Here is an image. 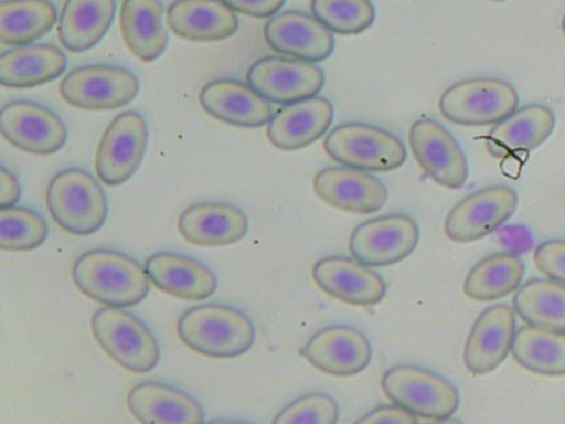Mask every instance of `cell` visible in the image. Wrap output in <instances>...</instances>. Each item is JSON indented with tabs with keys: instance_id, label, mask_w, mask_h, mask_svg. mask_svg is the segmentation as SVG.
<instances>
[{
	"instance_id": "obj_1",
	"label": "cell",
	"mask_w": 565,
	"mask_h": 424,
	"mask_svg": "<svg viewBox=\"0 0 565 424\" xmlns=\"http://www.w3.org/2000/svg\"><path fill=\"white\" fill-rule=\"evenodd\" d=\"M75 285L105 307H134L150 294L147 268L124 252L95 248L85 252L72 268Z\"/></svg>"
},
{
	"instance_id": "obj_2",
	"label": "cell",
	"mask_w": 565,
	"mask_h": 424,
	"mask_svg": "<svg viewBox=\"0 0 565 424\" xmlns=\"http://www.w3.org/2000/svg\"><path fill=\"white\" fill-rule=\"evenodd\" d=\"M178 335L188 348L204 357L236 358L253 348L256 327L239 308L204 304L181 315Z\"/></svg>"
},
{
	"instance_id": "obj_3",
	"label": "cell",
	"mask_w": 565,
	"mask_h": 424,
	"mask_svg": "<svg viewBox=\"0 0 565 424\" xmlns=\"http://www.w3.org/2000/svg\"><path fill=\"white\" fill-rule=\"evenodd\" d=\"M47 208L64 231L90 235L104 227L108 201L100 182L81 168L64 169L47 189Z\"/></svg>"
},
{
	"instance_id": "obj_4",
	"label": "cell",
	"mask_w": 565,
	"mask_h": 424,
	"mask_svg": "<svg viewBox=\"0 0 565 424\" xmlns=\"http://www.w3.org/2000/svg\"><path fill=\"white\" fill-rule=\"evenodd\" d=\"M327 155L347 168L388 172L405 165V142L388 129L366 123H343L323 142Z\"/></svg>"
},
{
	"instance_id": "obj_5",
	"label": "cell",
	"mask_w": 565,
	"mask_h": 424,
	"mask_svg": "<svg viewBox=\"0 0 565 424\" xmlns=\"http://www.w3.org/2000/svg\"><path fill=\"white\" fill-rule=\"evenodd\" d=\"M519 95L511 83L476 76L448 86L439 96V112L459 126H489L518 112Z\"/></svg>"
},
{
	"instance_id": "obj_6",
	"label": "cell",
	"mask_w": 565,
	"mask_h": 424,
	"mask_svg": "<svg viewBox=\"0 0 565 424\" xmlns=\"http://www.w3.org/2000/svg\"><path fill=\"white\" fill-rule=\"evenodd\" d=\"M382 388L393 404L425 420H448L461 403L451 381L416 364H396L386 370Z\"/></svg>"
},
{
	"instance_id": "obj_7",
	"label": "cell",
	"mask_w": 565,
	"mask_h": 424,
	"mask_svg": "<svg viewBox=\"0 0 565 424\" xmlns=\"http://www.w3.org/2000/svg\"><path fill=\"white\" fill-rule=\"evenodd\" d=\"M92 331L108 357L134 373H148L160 363V343L153 331L125 308H100L92 318Z\"/></svg>"
},
{
	"instance_id": "obj_8",
	"label": "cell",
	"mask_w": 565,
	"mask_h": 424,
	"mask_svg": "<svg viewBox=\"0 0 565 424\" xmlns=\"http://www.w3.org/2000/svg\"><path fill=\"white\" fill-rule=\"evenodd\" d=\"M140 80L118 65H87L72 70L61 83V95L68 105L90 112L117 109L134 102Z\"/></svg>"
},
{
	"instance_id": "obj_9",
	"label": "cell",
	"mask_w": 565,
	"mask_h": 424,
	"mask_svg": "<svg viewBox=\"0 0 565 424\" xmlns=\"http://www.w3.org/2000/svg\"><path fill=\"white\" fill-rule=\"evenodd\" d=\"M518 204V192L511 186L479 189L461 199L446 215V237L458 244L481 241L499 231L514 215Z\"/></svg>"
},
{
	"instance_id": "obj_10",
	"label": "cell",
	"mask_w": 565,
	"mask_h": 424,
	"mask_svg": "<svg viewBox=\"0 0 565 424\" xmlns=\"http://www.w3.org/2000/svg\"><path fill=\"white\" fill-rule=\"evenodd\" d=\"M418 222L408 214L379 215L356 225L350 235L353 258L369 267H386L408 258L418 247Z\"/></svg>"
},
{
	"instance_id": "obj_11",
	"label": "cell",
	"mask_w": 565,
	"mask_h": 424,
	"mask_svg": "<svg viewBox=\"0 0 565 424\" xmlns=\"http://www.w3.org/2000/svg\"><path fill=\"white\" fill-rule=\"evenodd\" d=\"M148 123L137 112L118 115L105 129L95 156L98 179L107 186L130 181L148 149Z\"/></svg>"
},
{
	"instance_id": "obj_12",
	"label": "cell",
	"mask_w": 565,
	"mask_h": 424,
	"mask_svg": "<svg viewBox=\"0 0 565 424\" xmlns=\"http://www.w3.org/2000/svg\"><path fill=\"white\" fill-rule=\"evenodd\" d=\"M409 148L419 168L436 184L461 189L468 181L469 166L455 136L431 118L413 123L408 132Z\"/></svg>"
},
{
	"instance_id": "obj_13",
	"label": "cell",
	"mask_w": 565,
	"mask_h": 424,
	"mask_svg": "<svg viewBox=\"0 0 565 424\" xmlns=\"http://www.w3.org/2000/svg\"><path fill=\"white\" fill-rule=\"evenodd\" d=\"M247 85L269 102L292 105L319 95L326 85V75L317 63L264 56L247 72Z\"/></svg>"
},
{
	"instance_id": "obj_14",
	"label": "cell",
	"mask_w": 565,
	"mask_h": 424,
	"mask_svg": "<svg viewBox=\"0 0 565 424\" xmlns=\"http://www.w3.org/2000/svg\"><path fill=\"white\" fill-rule=\"evenodd\" d=\"M0 132L15 148L41 156L61 151L68 138L67 126L57 113L28 99L0 109Z\"/></svg>"
},
{
	"instance_id": "obj_15",
	"label": "cell",
	"mask_w": 565,
	"mask_h": 424,
	"mask_svg": "<svg viewBox=\"0 0 565 424\" xmlns=\"http://www.w3.org/2000/svg\"><path fill=\"white\" fill-rule=\"evenodd\" d=\"M300 354L332 377H355L369 368L373 351L369 337L350 325H330L312 335Z\"/></svg>"
},
{
	"instance_id": "obj_16",
	"label": "cell",
	"mask_w": 565,
	"mask_h": 424,
	"mask_svg": "<svg viewBox=\"0 0 565 424\" xmlns=\"http://www.w3.org/2000/svg\"><path fill=\"white\" fill-rule=\"evenodd\" d=\"M515 310L511 305H491L481 311L465 344V364L472 377H484L501 367L512 351Z\"/></svg>"
},
{
	"instance_id": "obj_17",
	"label": "cell",
	"mask_w": 565,
	"mask_h": 424,
	"mask_svg": "<svg viewBox=\"0 0 565 424\" xmlns=\"http://www.w3.org/2000/svg\"><path fill=\"white\" fill-rule=\"evenodd\" d=\"M313 191L326 204L352 214H375L388 201V189L376 176L347 166L317 172Z\"/></svg>"
},
{
	"instance_id": "obj_18",
	"label": "cell",
	"mask_w": 565,
	"mask_h": 424,
	"mask_svg": "<svg viewBox=\"0 0 565 424\" xmlns=\"http://www.w3.org/2000/svg\"><path fill=\"white\" fill-rule=\"evenodd\" d=\"M312 275L327 295L355 307H373L386 295L382 275L356 258L342 255L320 258L313 265Z\"/></svg>"
},
{
	"instance_id": "obj_19",
	"label": "cell",
	"mask_w": 565,
	"mask_h": 424,
	"mask_svg": "<svg viewBox=\"0 0 565 424\" xmlns=\"http://www.w3.org/2000/svg\"><path fill=\"white\" fill-rule=\"evenodd\" d=\"M274 52L303 62H323L335 50V36L322 22L300 10L277 13L264 29Z\"/></svg>"
},
{
	"instance_id": "obj_20",
	"label": "cell",
	"mask_w": 565,
	"mask_h": 424,
	"mask_svg": "<svg viewBox=\"0 0 565 424\" xmlns=\"http://www.w3.org/2000/svg\"><path fill=\"white\" fill-rule=\"evenodd\" d=\"M184 241L200 247H224L243 241L249 231L246 212L230 202H198L178 221Z\"/></svg>"
},
{
	"instance_id": "obj_21",
	"label": "cell",
	"mask_w": 565,
	"mask_h": 424,
	"mask_svg": "<svg viewBox=\"0 0 565 424\" xmlns=\"http://www.w3.org/2000/svg\"><path fill=\"white\" fill-rule=\"evenodd\" d=\"M204 112L239 128L269 125L274 112L269 99L239 80L220 78L206 83L200 93Z\"/></svg>"
},
{
	"instance_id": "obj_22",
	"label": "cell",
	"mask_w": 565,
	"mask_h": 424,
	"mask_svg": "<svg viewBox=\"0 0 565 424\" xmlns=\"http://www.w3.org/2000/svg\"><path fill=\"white\" fill-rule=\"evenodd\" d=\"M333 121V105L323 96L292 103L274 113L267 125L270 145L282 151H297L319 141Z\"/></svg>"
},
{
	"instance_id": "obj_23",
	"label": "cell",
	"mask_w": 565,
	"mask_h": 424,
	"mask_svg": "<svg viewBox=\"0 0 565 424\" xmlns=\"http://www.w3.org/2000/svg\"><path fill=\"white\" fill-rule=\"evenodd\" d=\"M148 277L154 287L183 300H204L217 290V278L207 265L190 255L158 252L148 257Z\"/></svg>"
},
{
	"instance_id": "obj_24",
	"label": "cell",
	"mask_w": 565,
	"mask_h": 424,
	"mask_svg": "<svg viewBox=\"0 0 565 424\" xmlns=\"http://www.w3.org/2000/svg\"><path fill=\"white\" fill-rule=\"evenodd\" d=\"M127 401L141 424H204L200 401L171 384L145 381L131 388Z\"/></svg>"
},
{
	"instance_id": "obj_25",
	"label": "cell",
	"mask_w": 565,
	"mask_h": 424,
	"mask_svg": "<svg viewBox=\"0 0 565 424\" xmlns=\"http://www.w3.org/2000/svg\"><path fill=\"white\" fill-rule=\"evenodd\" d=\"M171 32L191 42H220L239 29V19L223 0H174L167 10Z\"/></svg>"
},
{
	"instance_id": "obj_26",
	"label": "cell",
	"mask_w": 565,
	"mask_h": 424,
	"mask_svg": "<svg viewBox=\"0 0 565 424\" xmlns=\"http://www.w3.org/2000/svg\"><path fill=\"white\" fill-rule=\"evenodd\" d=\"M554 128L555 115L548 106H524L494 125L486 136V148L492 158L504 159L521 152L525 155L544 145Z\"/></svg>"
},
{
	"instance_id": "obj_27",
	"label": "cell",
	"mask_w": 565,
	"mask_h": 424,
	"mask_svg": "<svg viewBox=\"0 0 565 424\" xmlns=\"http://www.w3.org/2000/svg\"><path fill=\"white\" fill-rule=\"evenodd\" d=\"M67 56L49 43L14 46L0 55V85L34 88L64 75Z\"/></svg>"
},
{
	"instance_id": "obj_28",
	"label": "cell",
	"mask_w": 565,
	"mask_h": 424,
	"mask_svg": "<svg viewBox=\"0 0 565 424\" xmlns=\"http://www.w3.org/2000/svg\"><path fill=\"white\" fill-rule=\"evenodd\" d=\"M161 0H124L120 30L128 50L141 62H154L168 49Z\"/></svg>"
},
{
	"instance_id": "obj_29",
	"label": "cell",
	"mask_w": 565,
	"mask_h": 424,
	"mask_svg": "<svg viewBox=\"0 0 565 424\" xmlns=\"http://www.w3.org/2000/svg\"><path fill=\"white\" fill-rule=\"evenodd\" d=\"M115 0H67L58 20L62 45L74 53L94 49L110 30Z\"/></svg>"
},
{
	"instance_id": "obj_30",
	"label": "cell",
	"mask_w": 565,
	"mask_h": 424,
	"mask_svg": "<svg viewBox=\"0 0 565 424\" xmlns=\"http://www.w3.org/2000/svg\"><path fill=\"white\" fill-rule=\"evenodd\" d=\"M525 265L514 252H495L479 261L465 278L466 297L476 301H492L508 297L521 288Z\"/></svg>"
},
{
	"instance_id": "obj_31",
	"label": "cell",
	"mask_w": 565,
	"mask_h": 424,
	"mask_svg": "<svg viewBox=\"0 0 565 424\" xmlns=\"http://www.w3.org/2000/svg\"><path fill=\"white\" fill-rule=\"evenodd\" d=\"M57 23V9L51 0H2L0 2V42L31 45L47 35Z\"/></svg>"
},
{
	"instance_id": "obj_32",
	"label": "cell",
	"mask_w": 565,
	"mask_h": 424,
	"mask_svg": "<svg viewBox=\"0 0 565 424\" xmlns=\"http://www.w3.org/2000/svg\"><path fill=\"white\" fill-rule=\"evenodd\" d=\"M512 357L531 373L565 377V333L525 325L515 331Z\"/></svg>"
},
{
	"instance_id": "obj_33",
	"label": "cell",
	"mask_w": 565,
	"mask_h": 424,
	"mask_svg": "<svg viewBox=\"0 0 565 424\" xmlns=\"http://www.w3.org/2000/svg\"><path fill=\"white\" fill-rule=\"evenodd\" d=\"M512 308L531 327L565 333V285L558 282L551 278L525 282L514 295Z\"/></svg>"
},
{
	"instance_id": "obj_34",
	"label": "cell",
	"mask_w": 565,
	"mask_h": 424,
	"mask_svg": "<svg viewBox=\"0 0 565 424\" xmlns=\"http://www.w3.org/2000/svg\"><path fill=\"white\" fill-rule=\"evenodd\" d=\"M49 235V225L34 209H0V248L2 251H34L44 244Z\"/></svg>"
},
{
	"instance_id": "obj_35",
	"label": "cell",
	"mask_w": 565,
	"mask_h": 424,
	"mask_svg": "<svg viewBox=\"0 0 565 424\" xmlns=\"http://www.w3.org/2000/svg\"><path fill=\"white\" fill-rule=\"evenodd\" d=\"M313 17L330 32L359 35L375 22L376 10L372 0H312Z\"/></svg>"
},
{
	"instance_id": "obj_36",
	"label": "cell",
	"mask_w": 565,
	"mask_h": 424,
	"mask_svg": "<svg viewBox=\"0 0 565 424\" xmlns=\"http://www.w3.org/2000/svg\"><path fill=\"white\" fill-rule=\"evenodd\" d=\"M340 407L327 393H307L287 404L273 424H337Z\"/></svg>"
},
{
	"instance_id": "obj_37",
	"label": "cell",
	"mask_w": 565,
	"mask_h": 424,
	"mask_svg": "<svg viewBox=\"0 0 565 424\" xmlns=\"http://www.w3.org/2000/svg\"><path fill=\"white\" fill-rule=\"evenodd\" d=\"M534 264L545 277L565 285L564 239H551L539 244L534 252Z\"/></svg>"
},
{
	"instance_id": "obj_38",
	"label": "cell",
	"mask_w": 565,
	"mask_h": 424,
	"mask_svg": "<svg viewBox=\"0 0 565 424\" xmlns=\"http://www.w3.org/2000/svg\"><path fill=\"white\" fill-rule=\"evenodd\" d=\"M353 424H418V416L396 404H383L363 414Z\"/></svg>"
},
{
	"instance_id": "obj_39",
	"label": "cell",
	"mask_w": 565,
	"mask_h": 424,
	"mask_svg": "<svg viewBox=\"0 0 565 424\" xmlns=\"http://www.w3.org/2000/svg\"><path fill=\"white\" fill-rule=\"evenodd\" d=\"M223 2L234 12L256 17V19H266V17L276 15L282 9L286 0H223Z\"/></svg>"
},
{
	"instance_id": "obj_40",
	"label": "cell",
	"mask_w": 565,
	"mask_h": 424,
	"mask_svg": "<svg viewBox=\"0 0 565 424\" xmlns=\"http://www.w3.org/2000/svg\"><path fill=\"white\" fill-rule=\"evenodd\" d=\"M498 241L514 254L527 252L532 247L531 232L522 225H508V227L499 229Z\"/></svg>"
},
{
	"instance_id": "obj_41",
	"label": "cell",
	"mask_w": 565,
	"mask_h": 424,
	"mask_svg": "<svg viewBox=\"0 0 565 424\" xmlns=\"http://www.w3.org/2000/svg\"><path fill=\"white\" fill-rule=\"evenodd\" d=\"M21 182L8 168L0 166V209L14 208L21 199Z\"/></svg>"
},
{
	"instance_id": "obj_42",
	"label": "cell",
	"mask_w": 565,
	"mask_h": 424,
	"mask_svg": "<svg viewBox=\"0 0 565 424\" xmlns=\"http://www.w3.org/2000/svg\"><path fill=\"white\" fill-rule=\"evenodd\" d=\"M206 424H254L249 423V421H239V420H214L210 421Z\"/></svg>"
},
{
	"instance_id": "obj_43",
	"label": "cell",
	"mask_w": 565,
	"mask_h": 424,
	"mask_svg": "<svg viewBox=\"0 0 565 424\" xmlns=\"http://www.w3.org/2000/svg\"><path fill=\"white\" fill-rule=\"evenodd\" d=\"M431 424H465L462 421L455 420V417H448V420H439L435 421V423Z\"/></svg>"
},
{
	"instance_id": "obj_44",
	"label": "cell",
	"mask_w": 565,
	"mask_h": 424,
	"mask_svg": "<svg viewBox=\"0 0 565 424\" xmlns=\"http://www.w3.org/2000/svg\"><path fill=\"white\" fill-rule=\"evenodd\" d=\"M562 32L565 33V13L564 17H562Z\"/></svg>"
},
{
	"instance_id": "obj_45",
	"label": "cell",
	"mask_w": 565,
	"mask_h": 424,
	"mask_svg": "<svg viewBox=\"0 0 565 424\" xmlns=\"http://www.w3.org/2000/svg\"><path fill=\"white\" fill-rule=\"evenodd\" d=\"M492 2H502V0H492Z\"/></svg>"
}]
</instances>
